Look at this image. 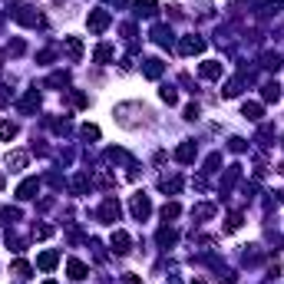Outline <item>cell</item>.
I'll list each match as a JSON object with an SVG mask.
<instances>
[{
  "label": "cell",
  "mask_w": 284,
  "mask_h": 284,
  "mask_svg": "<svg viewBox=\"0 0 284 284\" xmlns=\"http://www.w3.org/2000/svg\"><path fill=\"white\" fill-rule=\"evenodd\" d=\"M13 20L23 23V27H40V23H43V17H40V10H36V7H30V3H20V7L13 10Z\"/></svg>",
  "instance_id": "cell-1"
},
{
  "label": "cell",
  "mask_w": 284,
  "mask_h": 284,
  "mask_svg": "<svg viewBox=\"0 0 284 284\" xmlns=\"http://www.w3.org/2000/svg\"><path fill=\"white\" fill-rule=\"evenodd\" d=\"M119 202H116V198H106V202H103V208H99V218L103 221H119Z\"/></svg>",
  "instance_id": "cell-2"
},
{
  "label": "cell",
  "mask_w": 284,
  "mask_h": 284,
  "mask_svg": "<svg viewBox=\"0 0 284 284\" xmlns=\"http://www.w3.org/2000/svg\"><path fill=\"white\" fill-rule=\"evenodd\" d=\"M86 23H89V30H93V33H103L106 27H109V13H106V10H93Z\"/></svg>",
  "instance_id": "cell-3"
},
{
  "label": "cell",
  "mask_w": 284,
  "mask_h": 284,
  "mask_svg": "<svg viewBox=\"0 0 284 284\" xmlns=\"http://www.w3.org/2000/svg\"><path fill=\"white\" fill-rule=\"evenodd\" d=\"M149 212H152V205H149V198L145 195H132V215H136V218H149Z\"/></svg>",
  "instance_id": "cell-4"
},
{
  "label": "cell",
  "mask_w": 284,
  "mask_h": 284,
  "mask_svg": "<svg viewBox=\"0 0 284 284\" xmlns=\"http://www.w3.org/2000/svg\"><path fill=\"white\" fill-rule=\"evenodd\" d=\"M178 50H182L185 56H192V53H202V50H205V40H202V36H185Z\"/></svg>",
  "instance_id": "cell-5"
},
{
  "label": "cell",
  "mask_w": 284,
  "mask_h": 284,
  "mask_svg": "<svg viewBox=\"0 0 284 284\" xmlns=\"http://www.w3.org/2000/svg\"><path fill=\"white\" fill-rule=\"evenodd\" d=\"M198 73H202L205 79H218V76H221V63H215V60H205V63L198 66Z\"/></svg>",
  "instance_id": "cell-6"
},
{
  "label": "cell",
  "mask_w": 284,
  "mask_h": 284,
  "mask_svg": "<svg viewBox=\"0 0 284 284\" xmlns=\"http://www.w3.org/2000/svg\"><path fill=\"white\" fill-rule=\"evenodd\" d=\"M112 251L116 254L129 251V235H126V231H112Z\"/></svg>",
  "instance_id": "cell-7"
},
{
  "label": "cell",
  "mask_w": 284,
  "mask_h": 284,
  "mask_svg": "<svg viewBox=\"0 0 284 284\" xmlns=\"http://www.w3.org/2000/svg\"><path fill=\"white\" fill-rule=\"evenodd\" d=\"M175 159H178V162H192V159H195V142H182V145L175 149Z\"/></svg>",
  "instance_id": "cell-8"
},
{
  "label": "cell",
  "mask_w": 284,
  "mask_h": 284,
  "mask_svg": "<svg viewBox=\"0 0 284 284\" xmlns=\"http://www.w3.org/2000/svg\"><path fill=\"white\" fill-rule=\"evenodd\" d=\"M63 46H66V53H70V60H79V56H83V43H79L76 36H66Z\"/></svg>",
  "instance_id": "cell-9"
},
{
  "label": "cell",
  "mask_w": 284,
  "mask_h": 284,
  "mask_svg": "<svg viewBox=\"0 0 284 284\" xmlns=\"http://www.w3.org/2000/svg\"><path fill=\"white\" fill-rule=\"evenodd\" d=\"M56 261H60V254H56V251H43L40 258H36V264H40L43 271H53V268H56Z\"/></svg>",
  "instance_id": "cell-10"
},
{
  "label": "cell",
  "mask_w": 284,
  "mask_h": 284,
  "mask_svg": "<svg viewBox=\"0 0 284 284\" xmlns=\"http://www.w3.org/2000/svg\"><path fill=\"white\" fill-rule=\"evenodd\" d=\"M142 73H145L149 79H159V76H162V60H145Z\"/></svg>",
  "instance_id": "cell-11"
},
{
  "label": "cell",
  "mask_w": 284,
  "mask_h": 284,
  "mask_svg": "<svg viewBox=\"0 0 284 284\" xmlns=\"http://www.w3.org/2000/svg\"><path fill=\"white\" fill-rule=\"evenodd\" d=\"M23 165H27V152H10L7 155V169H10V172H20Z\"/></svg>",
  "instance_id": "cell-12"
},
{
  "label": "cell",
  "mask_w": 284,
  "mask_h": 284,
  "mask_svg": "<svg viewBox=\"0 0 284 284\" xmlns=\"http://www.w3.org/2000/svg\"><path fill=\"white\" fill-rule=\"evenodd\" d=\"M152 40H155L159 46H169V43H172V30H169V27H155V30H152Z\"/></svg>",
  "instance_id": "cell-13"
},
{
  "label": "cell",
  "mask_w": 284,
  "mask_h": 284,
  "mask_svg": "<svg viewBox=\"0 0 284 284\" xmlns=\"http://www.w3.org/2000/svg\"><path fill=\"white\" fill-rule=\"evenodd\" d=\"M36 106H40V96H36V89H33V93H27V96L20 99V112H33Z\"/></svg>",
  "instance_id": "cell-14"
},
{
  "label": "cell",
  "mask_w": 284,
  "mask_h": 284,
  "mask_svg": "<svg viewBox=\"0 0 284 284\" xmlns=\"http://www.w3.org/2000/svg\"><path fill=\"white\" fill-rule=\"evenodd\" d=\"M66 268H70V278H73V281H83V278H86V264H83V261H76V258H73V261L66 264Z\"/></svg>",
  "instance_id": "cell-15"
},
{
  "label": "cell",
  "mask_w": 284,
  "mask_h": 284,
  "mask_svg": "<svg viewBox=\"0 0 284 284\" xmlns=\"http://www.w3.org/2000/svg\"><path fill=\"white\" fill-rule=\"evenodd\" d=\"M36 178H27V182H23L20 188H17V198H33V192H36Z\"/></svg>",
  "instance_id": "cell-16"
},
{
  "label": "cell",
  "mask_w": 284,
  "mask_h": 284,
  "mask_svg": "<svg viewBox=\"0 0 284 284\" xmlns=\"http://www.w3.org/2000/svg\"><path fill=\"white\" fill-rule=\"evenodd\" d=\"M136 13H142V17H152V13H155V0H136Z\"/></svg>",
  "instance_id": "cell-17"
},
{
  "label": "cell",
  "mask_w": 284,
  "mask_h": 284,
  "mask_svg": "<svg viewBox=\"0 0 284 284\" xmlns=\"http://www.w3.org/2000/svg\"><path fill=\"white\" fill-rule=\"evenodd\" d=\"M159 188H162V192H178V188H182V178H178V175L162 178V182H159Z\"/></svg>",
  "instance_id": "cell-18"
},
{
  "label": "cell",
  "mask_w": 284,
  "mask_h": 284,
  "mask_svg": "<svg viewBox=\"0 0 284 284\" xmlns=\"http://www.w3.org/2000/svg\"><path fill=\"white\" fill-rule=\"evenodd\" d=\"M264 99H268V103H278V99H281V86H278V83H268V86H264V93H261Z\"/></svg>",
  "instance_id": "cell-19"
},
{
  "label": "cell",
  "mask_w": 284,
  "mask_h": 284,
  "mask_svg": "<svg viewBox=\"0 0 284 284\" xmlns=\"http://www.w3.org/2000/svg\"><path fill=\"white\" fill-rule=\"evenodd\" d=\"M245 116H248V119H261V106H258V103H245Z\"/></svg>",
  "instance_id": "cell-20"
},
{
  "label": "cell",
  "mask_w": 284,
  "mask_h": 284,
  "mask_svg": "<svg viewBox=\"0 0 284 284\" xmlns=\"http://www.w3.org/2000/svg\"><path fill=\"white\" fill-rule=\"evenodd\" d=\"M17 136V126L13 122H0V139H13Z\"/></svg>",
  "instance_id": "cell-21"
},
{
  "label": "cell",
  "mask_w": 284,
  "mask_h": 284,
  "mask_svg": "<svg viewBox=\"0 0 284 284\" xmlns=\"http://www.w3.org/2000/svg\"><path fill=\"white\" fill-rule=\"evenodd\" d=\"M178 212H182V208L175 205V202H169V205L162 208V218H165V221H169V218H178Z\"/></svg>",
  "instance_id": "cell-22"
},
{
  "label": "cell",
  "mask_w": 284,
  "mask_h": 284,
  "mask_svg": "<svg viewBox=\"0 0 284 284\" xmlns=\"http://www.w3.org/2000/svg\"><path fill=\"white\" fill-rule=\"evenodd\" d=\"M162 103H169V106H172V103H178V93H175L172 86H162Z\"/></svg>",
  "instance_id": "cell-23"
},
{
  "label": "cell",
  "mask_w": 284,
  "mask_h": 284,
  "mask_svg": "<svg viewBox=\"0 0 284 284\" xmlns=\"http://www.w3.org/2000/svg\"><path fill=\"white\" fill-rule=\"evenodd\" d=\"M96 60H99V63H106V60H112V46H106V43H103V46L96 50Z\"/></svg>",
  "instance_id": "cell-24"
},
{
  "label": "cell",
  "mask_w": 284,
  "mask_h": 284,
  "mask_svg": "<svg viewBox=\"0 0 284 284\" xmlns=\"http://www.w3.org/2000/svg\"><path fill=\"white\" fill-rule=\"evenodd\" d=\"M238 93H241V79H231V83H228V86H225V96H238Z\"/></svg>",
  "instance_id": "cell-25"
},
{
  "label": "cell",
  "mask_w": 284,
  "mask_h": 284,
  "mask_svg": "<svg viewBox=\"0 0 284 284\" xmlns=\"http://www.w3.org/2000/svg\"><path fill=\"white\" fill-rule=\"evenodd\" d=\"M172 241H175V231H172V228H162V231H159V245H172Z\"/></svg>",
  "instance_id": "cell-26"
},
{
  "label": "cell",
  "mask_w": 284,
  "mask_h": 284,
  "mask_svg": "<svg viewBox=\"0 0 284 284\" xmlns=\"http://www.w3.org/2000/svg\"><path fill=\"white\" fill-rule=\"evenodd\" d=\"M50 235H53L50 225H36V228H33V238H50Z\"/></svg>",
  "instance_id": "cell-27"
},
{
  "label": "cell",
  "mask_w": 284,
  "mask_h": 284,
  "mask_svg": "<svg viewBox=\"0 0 284 284\" xmlns=\"http://www.w3.org/2000/svg\"><path fill=\"white\" fill-rule=\"evenodd\" d=\"M212 212H215L212 205H198V208H192V215H195V218H208Z\"/></svg>",
  "instance_id": "cell-28"
},
{
  "label": "cell",
  "mask_w": 284,
  "mask_h": 284,
  "mask_svg": "<svg viewBox=\"0 0 284 284\" xmlns=\"http://www.w3.org/2000/svg\"><path fill=\"white\" fill-rule=\"evenodd\" d=\"M264 66H268V70H278V66H281V56H278V53H268V56H264Z\"/></svg>",
  "instance_id": "cell-29"
},
{
  "label": "cell",
  "mask_w": 284,
  "mask_h": 284,
  "mask_svg": "<svg viewBox=\"0 0 284 284\" xmlns=\"http://www.w3.org/2000/svg\"><path fill=\"white\" fill-rule=\"evenodd\" d=\"M73 188H76V192H86V188H89V178H86V175H76V178H73Z\"/></svg>",
  "instance_id": "cell-30"
},
{
  "label": "cell",
  "mask_w": 284,
  "mask_h": 284,
  "mask_svg": "<svg viewBox=\"0 0 284 284\" xmlns=\"http://www.w3.org/2000/svg\"><path fill=\"white\" fill-rule=\"evenodd\" d=\"M79 132H83V139H99V129H96V126H83Z\"/></svg>",
  "instance_id": "cell-31"
},
{
  "label": "cell",
  "mask_w": 284,
  "mask_h": 284,
  "mask_svg": "<svg viewBox=\"0 0 284 284\" xmlns=\"http://www.w3.org/2000/svg\"><path fill=\"white\" fill-rule=\"evenodd\" d=\"M13 274H20V278H27V274H30V264H27V261H17V264H13Z\"/></svg>",
  "instance_id": "cell-32"
},
{
  "label": "cell",
  "mask_w": 284,
  "mask_h": 284,
  "mask_svg": "<svg viewBox=\"0 0 284 284\" xmlns=\"http://www.w3.org/2000/svg\"><path fill=\"white\" fill-rule=\"evenodd\" d=\"M241 228V215H231L228 218V231H238Z\"/></svg>",
  "instance_id": "cell-33"
},
{
  "label": "cell",
  "mask_w": 284,
  "mask_h": 284,
  "mask_svg": "<svg viewBox=\"0 0 284 284\" xmlns=\"http://www.w3.org/2000/svg\"><path fill=\"white\" fill-rule=\"evenodd\" d=\"M122 284H142V281H139V278H136V274H129V278H126V281H122Z\"/></svg>",
  "instance_id": "cell-34"
},
{
  "label": "cell",
  "mask_w": 284,
  "mask_h": 284,
  "mask_svg": "<svg viewBox=\"0 0 284 284\" xmlns=\"http://www.w3.org/2000/svg\"><path fill=\"white\" fill-rule=\"evenodd\" d=\"M3 103H7V89L0 86V106H3Z\"/></svg>",
  "instance_id": "cell-35"
},
{
  "label": "cell",
  "mask_w": 284,
  "mask_h": 284,
  "mask_svg": "<svg viewBox=\"0 0 284 284\" xmlns=\"http://www.w3.org/2000/svg\"><path fill=\"white\" fill-rule=\"evenodd\" d=\"M0 185H3V175H0Z\"/></svg>",
  "instance_id": "cell-36"
},
{
  "label": "cell",
  "mask_w": 284,
  "mask_h": 284,
  "mask_svg": "<svg viewBox=\"0 0 284 284\" xmlns=\"http://www.w3.org/2000/svg\"><path fill=\"white\" fill-rule=\"evenodd\" d=\"M192 284H202V281H192Z\"/></svg>",
  "instance_id": "cell-37"
},
{
  "label": "cell",
  "mask_w": 284,
  "mask_h": 284,
  "mask_svg": "<svg viewBox=\"0 0 284 284\" xmlns=\"http://www.w3.org/2000/svg\"><path fill=\"white\" fill-rule=\"evenodd\" d=\"M46 284H56V281H46Z\"/></svg>",
  "instance_id": "cell-38"
},
{
  "label": "cell",
  "mask_w": 284,
  "mask_h": 284,
  "mask_svg": "<svg viewBox=\"0 0 284 284\" xmlns=\"http://www.w3.org/2000/svg\"><path fill=\"white\" fill-rule=\"evenodd\" d=\"M116 3H119V0H116Z\"/></svg>",
  "instance_id": "cell-39"
}]
</instances>
